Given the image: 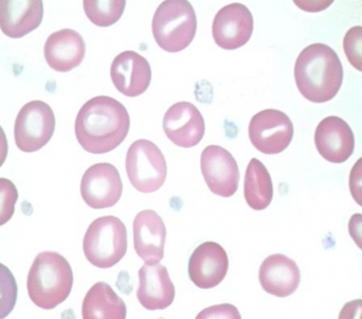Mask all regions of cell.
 Instances as JSON below:
<instances>
[{
    "label": "cell",
    "mask_w": 362,
    "mask_h": 319,
    "mask_svg": "<svg viewBox=\"0 0 362 319\" xmlns=\"http://www.w3.org/2000/svg\"><path fill=\"white\" fill-rule=\"evenodd\" d=\"M129 127V113L122 103L110 96H95L79 109L75 135L86 152L105 154L122 144Z\"/></svg>",
    "instance_id": "obj_1"
},
{
    "label": "cell",
    "mask_w": 362,
    "mask_h": 319,
    "mask_svg": "<svg viewBox=\"0 0 362 319\" xmlns=\"http://www.w3.org/2000/svg\"><path fill=\"white\" fill-rule=\"evenodd\" d=\"M294 79L305 99L314 103H325L334 99L342 86V62L331 47L313 43L298 56Z\"/></svg>",
    "instance_id": "obj_2"
},
{
    "label": "cell",
    "mask_w": 362,
    "mask_h": 319,
    "mask_svg": "<svg viewBox=\"0 0 362 319\" xmlns=\"http://www.w3.org/2000/svg\"><path fill=\"white\" fill-rule=\"evenodd\" d=\"M73 269L64 256L56 252L37 255L28 272V294L34 305L51 311L62 305L71 294Z\"/></svg>",
    "instance_id": "obj_3"
},
{
    "label": "cell",
    "mask_w": 362,
    "mask_h": 319,
    "mask_svg": "<svg viewBox=\"0 0 362 319\" xmlns=\"http://www.w3.org/2000/svg\"><path fill=\"white\" fill-rule=\"evenodd\" d=\"M196 31V13L187 0H165L153 16V37L167 52L185 50L192 42Z\"/></svg>",
    "instance_id": "obj_4"
},
{
    "label": "cell",
    "mask_w": 362,
    "mask_h": 319,
    "mask_svg": "<svg viewBox=\"0 0 362 319\" xmlns=\"http://www.w3.org/2000/svg\"><path fill=\"white\" fill-rule=\"evenodd\" d=\"M127 230L120 219L109 215L96 219L83 241L85 257L99 269H110L127 253Z\"/></svg>",
    "instance_id": "obj_5"
},
{
    "label": "cell",
    "mask_w": 362,
    "mask_h": 319,
    "mask_svg": "<svg viewBox=\"0 0 362 319\" xmlns=\"http://www.w3.org/2000/svg\"><path fill=\"white\" fill-rule=\"evenodd\" d=\"M126 173L136 190L144 194L156 192L167 179L163 153L147 139L134 141L126 156Z\"/></svg>",
    "instance_id": "obj_6"
},
{
    "label": "cell",
    "mask_w": 362,
    "mask_h": 319,
    "mask_svg": "<svg viewBox=\"0 0 362 319\" xmlns=\"http://www.w3.org/2000/svg\"><path fill=\"white\" fill-rule=\"evenodd\" d=\"M56 128L54 113L48 103L31 101L23 105L15 120L14 137L18 150L33 153L48 144Z\"/></svg>",
    "instance_id": "obj_7"
},
{
    "label": "cell",
    "mask_w": 362,
    "mask_h": 319,
    "mask_svg": "<svg viewBox=\"0 0 362 319\" xmlns=\"http://www.w3.org/2000/svg\"><path fill=\"white\" fill-rule=\"evenodd\" d=\"M248 134L256 150L273 156L288 149L293 139V124L282 111L265 109L252 117Z\"/></svg>",
    "instance_id": "obj_8"
},
{
    "label": "cell",
    "mask_w": 362,
    "mask_h": 319,
    "mask_svg": "<svg viewBox=\"0 0 362 319\" xmlns=\"http://www.w3.org/2000/svg\"><path fill=\"white\" fill-rule=\"evenodd\" d=\"M201 169L209 190L221 197L235 195L240 180L237 161L229 151L218 145L204 149Z\"/></svg>",
    "instance_id": "obj_9"
},
{
    "label": "cell",
    "mask_w": 362,
    "mask_h": 319,
    "mask_svg": "<svg viewBox=\"0 0 362 319\" xmlns=\"http://www.w3.org/2000/svg\"><path fill=\"white\" fill-rule=\"evenodd\" d=\"M81 194L83 201L92 209L115 207L122 195L118 169L110 163H96L88 168L81 181Z\"/></svg>",
    "instance_id": "obj_10"
},
{
    "label": "cell",
    "mask_w": 362,
    "mask_h": 319,
    "mask_svg": "<svg viewBox=\"0 0 362 319\" xmlns=\"http://www.w3.org/2000/svg\"><path fill=\"white\" fill-rule=\"evenodd\" d=\"M252 13L240 3L224 6L213 21V39L224 50H235L243 47L252 37Z\"/></svg>",
    "instance_id": "obj_11"
},
{
    "label": "cell",
    "mask_w": 362,
    "mask_h": 319,
    "mask_svg": "<svg viewBox=\"0 0 362 319\" xmlns=\"http://www.w3.org/2000/svg\"><path fill=\"white\" fill-rule=\"evenodd\" d=\"M163 130L168 139L177 146L190 149L199 144L205 134V122L195 105L190 102L175 103L165 112Z\"/></svg>",
    "instance_id": "obj_12"
},
{
    "label": "cell",
    "mask_w": 362,
    "mask_h": 319,
    "mask_svg": "<svg viewBox=\"0 0 362 319\" xmlns=\"http://www.w3.org/2000/svg\"><path fill=\"white\" fill-rule=\"evenodd\" d=\"M229 269V258L223 247L214 241L202 243L194 250L188 264L190 280L199 289L218 286Z\"/></svg>",
    "instance_id": "obj_13"
},
{
    "label": "cell",
    "mask_w": 362,
    "mask_h": 319,
    "mask_svg": "<svg viewBox=\"0 0 362 319\" xmlns=\"http://www.w3.org/2000/svg\"><path fill=\"white\" fill-rule=\"evenodd\" d=\"M315 145L322 158L332 163H343L354 154V132L342 118L322 119L315 132Z\"/></svg>",
    "instance_id": "obj_14"
},
{
    "label": "cell",
    "mask_w": 362,
    "mask_h": 319,
    "mask_svg": "<svg viewBox=\"0 0 362 319\" xmlns=\"http://www.w3.org/2000/svg\"><path fill=\"white\" fill-rule=\"evenodd\" d=\"M110 76L117 90L124 95L136 98L148 88L152 79L151 66L136 51H124L113 59Z\"/></svg>",
    "instance_id": "obj_15"
},
{
    "label": "cell",
    "mask_w": 362,
    "mask_h": 319,
    "mask_svg": "<svg viewBox=\"0 0 362 319\" xmlns=\"http://www.w3.org/2000/svg\"><path fill=\"white\" fill-rule=\"evenodd\" d=\"M134 247L145 264L154 265L163 260L167 229L163 220L152 209L136 215L133 224Z\"/></svg>",
    "instance_id": "obj_16"
},
{
    "label": "cell",
    "mask_w": 362,
    "mask_h": 319,
    "mask_svg": "<svg viewBox=\"0 0 362 319\" xmlns=\"http://www.w3.org/2000/svg\"><path fill=\"white\" fill-rule=\"evenodd\" d=\"M137 299L147 311H163L173 305L175 290L169 272L161 264H144L139 271Z\"/></svg>",
    "instance_id": "obj_17"
},
{
    "label": "cell",
    "mask_w": 362,
    "mask_h": 319,
    "mask_svg": "<svg viewBox=\"0 0 362 319\" xmlns=\"http://www.w3.org/2000/svg\"><path fill=\"white\" fill-rule=\"evenodd\" d=\"M86 45L78 32L65 28L50 34L45 45V58L52 69L67 73L84 60Z\"/></svg>",
    "instance_id": "obj_18"
},
{
    "label": "cell",
    "mask_w": 362,
    "mask_h": 319,
    "mask_svg": "<svg viewBox=\"0 0 362 319\" xmlns=\"http://www.w3.org/2000/svg\"><path fill=\"white\" fill-rule=\"evenodd\" d=\"M43 18L41 0H1L0 28L5 35L20 39L39 28Z\"/></svg>",
    "instance_id": "obj_19"
},
{
    "label": "cell",
    "mask_w": 362,
    "mask_h": 319,
    "mask_svg": "<svg viewBox=\"0 0 362 319\" xmlns=\"http://www.w3.org/2000/svg\"><path fill=\"white\" fill-rule=\"evenodd\" d=\"M258 277L264 291L279 298L292 296L297 291L301 279L296 262L282 254L271 255L264 260Z\"/></svg>",
    "instance_id": "obj_20"
},
{
    "label": "cell",
    "mask_w": 362,
    "mask_h": 319,
    "mask_svg": "<svg viewBox=\"0 0 362 319\" xmlns=\"http://www.w3.org/2000/svg\"><path fill=\"white\" fill-rule=\"evenodd\" d=\"M83 319H124L127 307L107 283L90 286L82 303Z\"/></svg>",
    "instance_id": "obj_21"
},
{
    "label": "cell",
    "mask_w": 362,
    "mask_h": 319,
    "mask_svg": "<svg viewBox=\"0 0 362 319\" xmlns=\"http://www.w3.org/2000/svg\"><path fill=\"white\" fill-rule=\"evenodd\" d=\"M273 182L269 170L258 158H252L247 167L243 184L245 199L250 209L263 211L273 199Z\"/></svg>",
    "instance_id": "obj_22"
},
{
    "label": "cell",
    "mask_w": 362,
    "mask_h": 319,
    "mask_svg": "<svg viewBox=\"0 0 362 319\" xmlns=\"http://www.w3.org/2000/svg\"><path fill=\"white\" fill-rule=\"evenodd\" d=\"M124 0H85V14L94 25L107 28L120 20L124 11Z\"/></svg>",
    "instance_id": "obj_23"
},
{
    "label": "cell",
    "mask_w": 362,
    "mask_h": 319,
    "mask_svg": "<svg viewBox=\"0 0 362 319\" xmlns=\"http://www.w3.org/2000/svg\"><path fill=\"white\" fill-rule=\"evenodd\" d=\"M345 56L356 71H362V26L350 28L343 40Z\"/></svg>",
    "instance_id": "obj_24"
},
{
    "label": "cell",
    "mask_w": 362,
    "mask_h": 319,
    "mask_svg": "<svg viewBox=\"0 0 362 319\" xmlns=\"http://www.w3.org/2000/svg\"><path fill=\"white\" fill-rule=\"evenodd\" d=\"M1 184V215H0V224H4L11 220L14 214L15 203L18 198L16 187L11 181L7 179H0Z\"/></svg>",
    "instance_id": "obj_25"
},
{
    "label": "cell",
    "mask_w": 362,
    "mask_h": 319,
    "mask_svg": "<svg viewBox=\"0 0 362 319\" xmlns=\"http://www.w3.org/2000/svg\"><path fill=\"white\" fill-rule=\"evenodd\" d=\"M351 195L354 201L362 207V158H360L351 170L350 180Z\"/></svg>",
    "instance_id": "obj_26"
},
{
    "label": "cell",
    "mask_w": 362,
    "mask_h": 319,
    "mask_svg": "<svg viewBox=\"0 0 362 319\" xmlns=\"http://www.w3.org/2000/svg\"><path fill=\"white\" fill-rule=\"evenodd\" d=\"M197 318H237L240 319L239 311L232 305H220L209 307L197 315Z\"/></svg>",
    "instance_id": "obj_27"
},
{
    "label": "cell",
    "mask_w": 362,
    "mask_h": 319,
    "mask_svg": "<svg viewBox=\"0 0 362 319\" xmlns=\"http://www.w3.org/2000/svg\"><path fill=\"white\" fill-rule=\"evenodd\" d=\"M349 233L354 239L356 246L362 249V214L358 213L350 219L349 222Z\"/></svg>",
    "instance_id": "obj_28"
}]
</instances>
